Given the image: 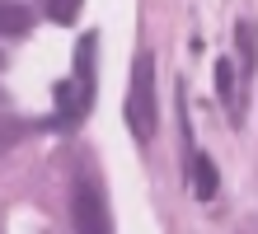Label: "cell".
<instances>
[{
  "label": "cell",
  "instance_id": "obj_1",
  "mask_svg": "<svg viewBox=\"0 0 258 234\" xmlns=\"http://www.w3.org/2000/svg\"><path fill=\"white\" fill-rule=\"evenodd\" d=\"M155 56L141 52L132 66V89H127V127L136 140H150L155 136Z\"/></svg>",
  "mask_w": 258,
  "mask_h": 234
},
{
  "label": "cell",
  "instance_id": "obj_2",
  "mask_svg": "<svg viewBox=\"0 0 258 234\" xmlns=\"http://www.w3.org/2000/svg\"><path fill=\"white\" fill-rule=\"evenodd\" d=\"M71 225H75V234H113L108 201H103V187L94 178H75V187H71Z\"/></svg>",
  "mask_w": 258,
  "mask_h": 234
},
{
  "label": "cell",
  "instance_id": "obj_3",
  "mask_svg": "<svg viewBox=\"0 0 258 234\" xmlns=\"http://www.w3.org/2000/svg\"><path fill=\"white\" fill-rule=\"evenodd\" d=\"M188 174H192V192H197V201H211V197L221 192V174H216V164H211V154L192 150Z\"/></svg>",
  "mask_w": 258,
  "mask_h": 234
},
{
  "label": "cell",
  "instance_id": "obj_4",
  "mask_svg": "<svg viewBox=\"0 0 258 234\" xmlns=\"http://www.w3.org/2000/svg\"><path fill=\"white\" fill-rule=\"evenodd\" d=\"M216 94H221L225 113L239 122V113H244V94H239V80H235V66H230V61H216Z\"/></svg>",
  "mask_w": 258,
  "mask_h": 234
},
{
  "label": "cell",
  "instance_id": "obj_5",
  "mask_svg": "<svg viewBox=\"0 0 258 234\" xmlns=\"http://www.w3.org/2000/svg\"><path fill=\"white\" fill-rule=\"evenodd\" d=\"M235 47H239V70H244V80H253V66H258V33L249 19L235 24Z\"/></svg>",
  "mask_w": 258,
  "mask_h": 234
},
{
  "label": "cell",
  "instance_id": "obj_6",
  "mask_svg": "<svg viewBox=\"0 0 258 234\" xmlns=\"http://www.w3.org/2000/svg\"><path fill=\"white\" fill-rule=\"evenodd\" d=\"M28 24H33V10L14 5V0H0V33H5V38L28 33Z\"/></svg>",
  "mask_w": 258,
  "mask_h": 234
},
{
  "label": "cell",
  "instance_id": "obj_7",
  "mask_svg": "<svg viewBox=\"0 0 258 234\" xmlns=\"http://www.w3.org/2000/svg\"><path fill=\"white\" fill-rule=\"evenodd\" d=\"M38 5L47 10L52 24H75V19H80V5H85V0H38Z\"/></svg>",
  "mask_w": 258,
  "mask_h": 234
}]
</instances>
